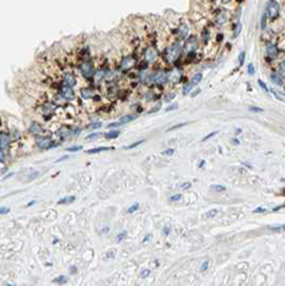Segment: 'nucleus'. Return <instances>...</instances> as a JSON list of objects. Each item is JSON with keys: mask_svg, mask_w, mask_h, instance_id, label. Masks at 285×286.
Here are the masks:
<instances>
[{"mask_svg": "<svg viewBox=\"0 0 285 286\" xmlns=\"http://www.w3.org/2000/svg\"><path fill=\"white\" fill-rule=\"evenodd\" d=\"M135 119H136V116H133V115H125V116L121 117V118L119 119V123L122 125H125V123L131 122V121L135 120Z\"/></svg>", "mask_w": 285, "mask_h": 286, "instance_id": "obj_13", "label": "nucleus"}, {"mask_svg": "<svg viewBox=\"0 0 285 286\" xmlns=\"http://www.w3.org/2000/svg\"><path fill=\"white\" fill-rule=\"evenodd\" d=\"M35 202H29L28 204V206H32V205H35Z\"/></svg>", "mask_w": 285, "mask_h": 286, "instance_id": "obj_60", "label": "nucleus"}, {"mask_svg": "<svg viewBox=\"0 0 285 286\" xmlns=\"http://www.w3.org/2000/svg\"><path fill=\"white\" fill-rule=\"evenodd\" d=\"M180 35H181V38H185L187 37V35L189 33V27L187 26L185 24H183V25H181V27H180Z\"/></svg>", "mask_w": 285, "mask_h": 286, "instance_id": "obj_22", "label": "nucleus"}, {"mask_svg": "<svg viewBox=\"0 0 285 286\" xmlns=\"http://www.w3.org/2000/svg\"><path fill=\"white\" fill-rule=\"evenodd\" d=\"M167 80V76L164 72H158L156 75L153 76V82L157 84H164Z\"/></svg>", "mask_w": 285, "mask_h": 286, "instance_id": "obj_9", "label": "nucleus"}, {"mask_svg": "<svg viewBox=\"0 0 285 286\" xmlns=\"http://www.w3.org/2000/svg\"><path fill=\"white\" fill-rule=\"evenodd\" d=\"M35 144L41 149H49L51 147V141L48 137L45 136H38L35 137Z\"/></svg>", "mask_w": 285, "mask_h": 286, "instance_id": "obj_3", "label": "nucleus"}, {"mask_svg": "<svg viewBox=\"0 0 285 286\" xmlns=\"http://www.w3.org/2000/svg\"><path fill=\"white\" fill-rule=\"evenodd\" d=\"M204 39H205V41H207L209 39V32L207 30H205V32H204Z\"/></svg>", "mask_w": 285, "mask_h": 286, "instance_id": "obj_54", "label": "nucleus"}, {"mask_svg": "<svg viewBox=\"0 0 285 286\" xmlns=\"http://www.w3.org/2000/svg\"><path fill=\"white\" fill-rule=\"evenodd\" d=\"M54 283H58V284H64V283L68 282V278L64 276H59L53 281Z\"/></svg>", "mask_w": 285, "mask_h": 286, "instance_id": "obj_24", "label": "nucleus"}, {"mask_svg": "<svg viewBox=\"0 0 285 286\" xmlns=\"http://www.w3.org/2000/svg\"><path fill=\"white\" fill-rule=\"evenodd\" d=\"M174 152H175V149H173V148H169V149H166L165 151H163L162 154H164V155H172V154H174Z\"/></svg>", "mask_w": 285, "mask_h": 286, "instance_id": "obj_40", "label": "nucleus"}, {"mask_svg": "<svg viewBox=\"0 0 285 286\" xmlns=\"http://www.w3.org/2000/svg\"><path fill=\"white\" fill-rule=\"evenodd\" d=\"M230 0H223V2H230Z\"/></svg>", "mask_w": 285, "mask_h": 286, "instance_id": "obj_62", "label": "nucleus"}, {"mask_svg": "<svg viewBox=\"0 0 285 286\" xmlns=\"http://www.w3.org/2000/svg\"><path fill=\"white\" fill-rule=\"evenodd\" d=\"M138 208H140V204H138V202H135V204H133L131 207H129L127 211H128V213H133V212H135Z\"/></svg>", "mask_w": 285, "mask_h": 286, "instance_id": "obj_27", "label": "nucleus"}, {"mask_svg": "<svg viewBox=\"0 0 285 286\" xmlns=\"http://www.w3.org/2000/svg\"><path fill=\"white\" fill-rule=\"evenodd\" d=\"M63 83L66 86L68 87H73L76 85V78L75 76L73 75L72 73H66V75H64V78H63Z\"/></svg>", "mask_w": 285, "mask_h": 286, "instance_id": "obj_6", "label": "nucleus"}, {"mask_svg": "<svg viewBox=\"0 0 285 286\" xmlns=\"http://www.w3.org/2000/svg\"><path fill=\"white\" fill-rule=\"evenodd\" d=\"M102 127V123L101 122H96V123H93V125H91L90 127V129H99V128H101Z\"/></svg>", "mask_w": 285, "mask_h": 286, "instance_id": "obj_45", "label": "nucleus"}, {"mask_svg": "<svg viewBox=\"0 0 285 286\" xmlns=\"http://www.w3.org/2000/svg\"><path fill=\"white\" fill-rule=\"evenodd\" d=\"M204 164H205V161H202V163H201V165H199V167H203Z\"/></svg>", "mask_w": 285, "mask_h": 286, "instance_id": "obj_61", "label": "nucleus"}, {"mask_svg": "<svg viewBox=\"0 0 285 286\" xmlns=\"http://www.w3.org/2000/svg\"><path fill=\"white\" fill-rule=\"evenodd\" d=\"M280 71H281V73L285 75V63H281V66H280Z\"/></svg>", "mask_w": 285, "mask_h": 286, "instance_id": "obj_53", "label": "nucleus"}, {"mask_svg": "<svg viewBox=\"0 0 285 286\" xmlns=\"http://www.w3.org/2000/svg\"><path fill=\"white\" fill-rule=\"evenodd\" d=\"M199 93H201V89H197V90H195L194 92H192V93H191V96H192V98H195V96H196L197 94H199Z\"/></svg>", "mask_w": 285, "mask_h": 286, "instance_id": "obj_51", "label": "nucleus"}, {"mask_svg": "<svg viewBox=\"0 0 285 286\" xmlns=\"http://www.w3.org/2000/svg\"><path fill=\"white\" fill-rule=\"evenodd\" d=\"M267 54H268L269 56H270L271 58H275L278 56V48L277 46H275V45L272 44H269L268 46H267Z\"/></svg>", "mask_w": 285, "mask_h": 286, "instance_id": "obj_12", "label": "nucleus"}, {"mask_svg": "<svg viewBox=\"0 0 285 286\" xmlns=\"http://www.w3.org/2000/svg\"><path fill=\"white\" fill-rule=\"evenodd\" d=\"M248 73L250 74V75H254V74H255V69H254V66H253V63H250L248 66Z\"/></svg>", "mask_w": 285, "mask_h": 286, "instance_id": "obj_35", "label": "nucleus"}, {"mask_svg": "<svg viewBox=\"0 0 285 286\" xmlns=\"http://www.w3.org/2000/svg\"><path fill=\"white\" fill-rule=\"evenodd\" d=\"M188 125V122H183V123H178V125H173V127L168 128V129H167V132H170V131H173V130H177V129H179V128H182V127H185V125Z\"/></svg>", "mask_w": 285, "mask_h": 286, "instance_id": "obj_28", "label": "nucleus"}, {"mask_svg": "<svg viewBox=\"0 0 285 286\" xmlns=\"http://www.w3.org/2000/svg\"><path fill=\"white\" fill-rule=\"evenodd\" d=\"M150 273H151V271H150L149 269H144V270H142V271H140V276L142 279H145V278H148V276H150Z\"/></svg>", "mask_w": 285, "mask_h": 286, "instance_id": "obj_31", "label": "nucleus"}, {"mask_svg": "<svg viewBox=\"0 0 285 286\" xmlns=\"http://www.w3.org/2000/svg\"><path fill=\"white\" fill-rule=\"evenodd\" d=\"M175 96H175L174 93H170V94H168V96H167V98L165 99V101H169V100H172V99H174Z\"/></svg>", "mask_w": 285, "mask_h": 286, "instance_id": "obj_55", "label": "nucleus"}, {"mask_svg": "<svg viewBox=\"0 0 285 286\" xmlns=\"http://www.w3.org/2000/svg\"><path fill=\"white\" fill-rule=\"evenodd\" d=\"M265 211H266V208H264V207H257V208H255L253 210V213H263Z\"/></svg>", "mask_w": 285, "mask_h": 286, "instance_id": "obj_38", "label": "nucleus"}, {"mask_svg": "<svg viewBox=\"0 0 285 286\" xmlns=\"http://www.w3.org/2000/svg\"><path fill=\"white\" fill-rule=\"evenodd\" d=\"M29 131L31 133H33V134H41V133L43 132V130H42V128L40 127L39 125L33 123V125H31V127L29 128Z\"/></svg>", "mask_w": 285, "mask_h": 286, "instance_id": "obj_16", "label": "nucleus"}, {"mask_svg": "<svg viewBox=\"0 0 285 286\" xmlns=\"http://www.w3.org/2000/svg\"><path fill=\"white\" fill-rule=\"evenodd\" d=\"M179 199H181V194H176L169 198L170 202H177V200H179Z\"/></svg>", "mask_w": 285, "mask_h": 286, "instance_id": "obj_44", "label": "nucleus"}, {"mask_svg": "<svg viewBox=\"0 0 285 286\" xmlns=\"http://www.w3.org/2000/svg\"><path fill=\"white\" fill-rule=\"evenodd\" d=\"M71 269H72V270H71V273H74V272L76 271V270H75V267H72Z\"/></svg>", "mask_w": 285, "mask_h": 286, "instance_id": "obj_59", "label": "nucleus"}, {"mask_svg": "<svg viewBox=\"0 0 285 286\" xmlns=\"http://www.w3.org/2000/svg\"><path fill=\"white\" fill-rule=\"evenodd\" d=\"M177 55H178V47H177L176 45H175V46L173 45V46H170L169 48L167 49V58L170 61L176 59Z\"/></svg>", "mask_w": 285, "mask_h": 286, "instance_id": "obj_10", "label": "nucleus"}, {"mask_svg": "<svg viewBox=\"0 0 285 286\" xmlns=\"http://www.w3.org/2000/svg\"><path fill=\"white\" fill-rule=\"evenodd\" d=\"M193 86H194V85H193L192 83H189L188 85H185V88H183V94H188V93H189L191 90H192Z\"/></svg>", "mask_w": 285, "mask_h": 286, "instance_id": "obj_32", "label": "nucleus"}, {"mask_svg": "<svg viewBox=\"0 0 285 286\" xmlns=\"http://www.w3.org/2000/svg\"><path fill=\"white\" fill-rule=\"evenodd\" d=\"M240 31H241V25H240L239 22H238V24L236 25V27H235V31H234V37H235V38L239 35Z\"/></svg>", "mask_w": 285, "mask_h": 286, "instance_id": "obj_34", "label": "nucleus"}, {"mask_svg": "<svg viewBox=\"0 0 285 286\" xmlns=\"http://www.w3.org/2000/svg\"><path fill=\"white\" fill-rule=\"evenodd\" d=\"M99 136V133H91V134H89L88 136L86 137V139H91V138H96V137Z\"/></svg>", "mask_w": 285, "mask_h": 286, "instance_id": "obj_49", "label": "nucleus"}, {"mask_svg": "<svg viewBox=\"0 0 285 286\" xmlns=\"http://www.w3.org/2000/svg\"><path fill=\"white\" fill-rule=\"evenodd\" d=\"M271 92H272L273 96H275V98L278 99V100L282 101V102H285V96H284V94L280 93V92H278V91H275V90H271Z\"/></svg>", "mask_w": 285, "mask_h": 286, "instance_id": "obj_26", "label": "nucleus"}, {"mask_svg": "<svg viewBox=\"0 0 285 286\" xmlns=\"http://www.w3.org/2000/svg\"><path fill=\"white\" fill-rule=\"evenodd\" d=\"M75 200V196H67L63 197L58 202V205H63V204H70Z\"/></svg>", "mask_w": 285, "mask_h": 286, "instance_id": "obj_19", "label": "nucleus"}, {"mask_svg": "<svg viewBox=\"0 0 285 286\" xmlns=\"http://www.w3.org/2000/svg\"><path fill=\"white\" fill-rule=\"evenodd\" d=\"M269 228H270L272 231H279V233H281V231H285V224L272 225V226H270Z\"/></svg>", "mask_w": 285, "mask_h": 286, "instance_id": "obj_21", "label": "nucleus"}, {"mask_svg": "<svg viewBox=\"0 0 285 286\" xmlns=\"http://www.w3.org/2000/svg\"><path fill=\"white\" fill-rule=\"evenodd\" d=\"M151 237H152V236L150 235V234H149V235H147V236H146L145 238H144L143 242H146V241H147V240H150V239H151Z\"/></svg>", "mask_w": 285, "mask_h": 286, "instance_id": "obj_56", "label": "nucleus"}, {"mask_svg": "<svg viewBox=\"0 0 285 286\" xmlns=\"http://www.w3.org/2000/svg\"><path fill=\"white\" fill-rule=\"evenodd\" d=\"M261 26H262V29H265V27H266V15H263Z\"/></svg>", "mask_w": 285, "mask_h": 286, "instance_id": "obj_47", "label": "nucleus"}, {"mask_svg": "<svg viewBox=\"0 0 285 286\" xmlns=\"http://www.w3.org/2000/svg\"><path fill=\"white\" fill-rule=\"evenodd\" d=\"M280 12V4L275 0H270L267 6V15L269 18L273 19L279 15Z\"/></svg>", "mask_w": 285, "mask_h": 286, "instance_id": "obj_1", "label": "nucleus"}, {"mask_svg": "<svg viewBox=\"0 0 285 286\" xmlns=\"http://www.w3.org/2000/svg\"><path fill=\"white\" fill-rule=\"evenodd\" d=\"M259 85L262 87V89L264 90V91H268V87L266 86V84H265V83L263 82L262 80H259Z\"/></svg>", "mask_w": 285, "mask_h": 286, "instance_id": "obj_43", "label": "nucleus"}, {"mask_svg": "<svg viewBox=\"0 0 285 286\" xmlns=\"http://www.w3.org/2000/svg\"><path fill=\"white\" fill-rule=\"evenodd\" d=\"M93 96V92L91 91L89 88H86V89H83L82 90V96L84 99H89L91 98V96Z\"/></svg>", "mask_w": 285, "mask_h": 286, "instance_id": "obj_23", "label": "nucleus"}, {"mask_svg": "<svg viewBox=\"0 0 285 286\" xmlns=\"http://www.w3.org/2000/svg\"><path fill=\"white\" fill-rule=\"evenodd\" d=\"M218 213H219V210H218V209H210V210H208L207 212L204 214V218H206V219H211V218H214Z\"/></svg>", "mask_w": 285, "mask_h": 286, "instance_id": "obj_18", "label": "nucleus"}, {"mask_svg": "<svg viewBox=\"0 0 285 286\" xmlns=\"http://www.w3.org/2000/svg\"><path fill=\"white\" fill-rule=\"evenodd\" d=\"M60 93H61L62 98L66 99V100H69V101L74 100V98H75L74 91L71 89V87H68V86L63 87V88L61 89V92H60Z\"/></svg>", "mask_w": 285, "mask_h": 286, "instance_id": "obj_4", "label": "nucleus"}, {"mask_svg": "<svg viewBox=\"0 0 285 286\" xmlns=\"http://www.w3.org/2000/svg\"><path fill=\"white\" fill-rule=\"evenodd\" d=\"M119 135H120V132L119 131H111V132L105 133L104 137L106 139H114V138H117Z\"/></svg>", "mask_w": 285, "mask_h": 286, "instance_id": "obj_17", "label": "nucleus"}, {"mask_svg": "<svg viewBox=\"0 0 285 286\" xmlns=\"http://www.w3.org/2000/svg\"><path fill=\"white\" fill-rule=\"evenodd\" d=\"M208 267H209V262H208V260H206V262H204V263H203V265H202L201 270L204 272V271H206V270L208 269Z\"/></svg>", "mask_w": 285, "mask_h": 286, "instance_id": "obj_39", "label": "nucleus"}, {"mask_svg": "<svg viewBox=\"0 0 285 286\" xmlns=\"http://www.w3.org/2000/svg\"><path fill=\"white\" fill-rule=\"evenodd\" d=\"M212 189H214V191H217V192L221 193V192H224V191L226 190V188L224 186H221V184H215V186H212Z\"/></svg>", "mask_w": 285, "mask_h": 286, "instance_id": "obj_29", "label": "nucleus"}, {"mask_svg": "<svg viewBox=\"0 0 285 286\" xmlns=\"http://www.w3.org/2000/svg\"><path fill=\"white\" fill-rule=\"evenodd\" d=\"M145 57L148 62H153V61H156L157 57H158V53H157V51L153 47H149V48L146 51Z\"/></svg>", "mask_w": 285, "mask_h": 286, "instance_id": "obj_5", "label": "nucleus"}, {"mask_svg": "<svg viewBox=\"0 0 285 286\" xmlns=\"http://www.w3.org/2000/svg\"><path fill=\"white\" fill-rule=\"evenodd\" d=\"M178 108V104L177 103H175V104H173V105H170L169 107H166V112H169V110H173V109H177Z\"/></svg>", "mask_w": 285, "mask_h": 286, "instance_id": "obj_46", "label": "nucleus"}, {"mask_svg": "<svg viewBox=\"0 0 285 286\" xmlns=\"http://www.w3.org/2000/svg\"><path fill=\"white\" fill-rule=\"evenodd\" d=\"M202 78H203V74H202V73L195 74V75L193 76V78H192V84L193 85H197L202 80Z\"/></svg>", "mask_w": 285, "mask_h": 286, "instance_id": "obj_25", "label": "nucleus"}, {"mask_svg": "<svg viewBox=\"0 0 285 286\" xmlns=\"http://www.w3.org/2000/svg\"><path fill=\"white\" fill-rule=\"evenodd\" d=\"M270 78H271V80L273 82V84L278 85V86H282V85H283V80H282L281 76H280L279 74L272 73L270 75Z\"/></svg>", "mask_w": 285, "mask_h": 286, "instance_id": "obj_14", "label": "nucleus"}, {"mask_svg": "<svg viewBox=\"0 0 285 286\" xmlns=\"http://www.w3.org/2000/svg\"><path fill=\"white\" fill-rule=\"evenodd\" d=\"M191 182H185V183H182L181 184V188L182 189H185V190H187V189H189V188H191Z\"/></svg>", "mask_w": 285, "mask_h": 286, "instance_id": "obj_48", "label": "nucleus"}, {"mask_svg": "<svg viewBox=\"0 0 285 286\" xmlns=\"http://www.w3.org/2000/svg\"><path fill=\"white\" fill-rule=\"evenodd\" d=\"M11 141L10 135L8 133H0V146L1 148H6L9 146Z\"/></svg>", "mask_w": 285, "mask_h": 286, "instance_id": "obj_8", "label": "nucleus"}, {"mask_svg": "<svg viewBox=\"0 0 285 286\" xmlns=\"http://www.w3.org/2000/svg\"><path fill=\"white\" fill-rule=\"evenodd\" d=\"M127 237V231H122V233H120L119 235L117 236V238H116V241L117 242H121L124 238Z\"/></svg>", "mask_w": 285, "mask_h": 286, "instance_id": "obj_33", "label": "nucleus"}, {"mask_svg": "<svg viewBox=\"0 0 285 286\" xmlns=\"http://www.w3.org/2000/svg\"><path fill=\"white\" fill-rule=\"evenodd\" d=\"M9 212H10V209L8 207H1L0 208V214H6Z\"/></svg>", "mask_w": 285, "mask_h": 286, "instance_id": "obj_42", "label": "nucleus"}, {"mask_svg": "<svg viewBox=\"0 0 285 286\" xmlns=\"http://www.w3.org/2000/svg\"><path fill=\"white\" fill-rule=\"evenodd\" d=\"M83 149V146H73V147H69V148H67V151H69V152H76V151H79V150H82Z\"/></svg>", "mask_w": 285, "mask_h": 286, "instance_id": "obj_30", "label": "nucleus"}, {"mask_svg": "<svg viewBox=\"0 0 285 286\" xmlns=\"http://www.w3.org/2000/svg\"><path fill=\"white\" fill-rule=\"evenodd\" d=\"M134 59L131 57V56H127V57H124L122 59V61H121V69L122 70H129L131 67H133L134 64Z\"/></svg>", "mask_w": 285, "mask_h": 286, "instance_id": "obj_7", "label": "nucleus"}, {"mask_svg": "<svg viewBox=\"0 0 285 286\" xmlns=\"http://www.w3.org/2000/svg\"><path fill=\"white\" fill-rule=\"evenodd\" d=\"M145 141V139H140V141H135V143H133V144H131V145H128V146H124L123 147V149H125V150H129V149H133V148H136V147H138L140 145H142V144Z\"/></svg>", "mask_w": 285, "mask_h": 286, "instance_id": "obj_20", "label": "nucleus"}, {"mask_svg": "<svg viewBox=\"0 0 285 286\" xmlns=\"http://www.w3.org/2000/svg\"><path fill=\"white\" fill-rule=\"evenodd\" d=\"M119 125H121L119 123V121H118V122H114V123H111V125H107V128H116V127H119Z\"/></svg>", "mask_w": 285, "mask_h": 286, "instance_id": "obj_50", "label": "nucleus"}, {"mask_svg": "<svg viewBox=\"0 0 285 286\" xmlns=\"http://www.w3.org/2000/svg\"><path fill=\"white\" fill-rule=\"evenodd\" d=\"M250 112H264V109L261 108V107H256V106H251L250 108H249Z\"/></svg>", "mask_w": 285, "mask_h": 286, "instance_id": "obj_36", "label": "nucleus"}, {"mask_svg": "<svg viewBox=\"0 0 285 286\" xmlns=\"http://www.w3.org/2000/svg\"><path fill=\"white\" fill-rule=\"evenodd\" d=\"M115 149L114 147H96L93 148V149H90L87 151L88 154H95V153H100V152H104V151H108V150H113Z\"/></svg>", "mask_w": 285, "mask_h": 286, "instance_id": "obj_11", "label": "nucleus"}, {"mask_svg": "<svg viewBox=\"0 0 285 286\" xmlns=\"http://www.w3.org/2000/svg\"><path fill=\"white\" fill-rule=\"evenodd\" d=\"M217 134H218V132H217V131L211 132V133H210V134L206 135V136L204 137V138H203V141H208V139H210V138H211V137H214V135H217Z\"/></svg>", "mask_w": 285, "mask_h": 286, "instance_id": "obj_37", "label": "nucleus"}, {"mask_svg": "<svg viewBox=\"0 0 285 286\" xmlns=\"http://www.w3.org/2000/svg\"><path fill=\"white\" fill-rule=\"evenodd\" d=\"M244 58H246V53H244V51H242V53H240V55H239V63L240 64H243Z\"/></svg>", "mask_w": 285, "mask_h": 286, "instance_id": "obj_41", "label": "nucleus"}, {"mask_svg": "<svg viewBox=\"0 0 285 286\" xmlns=\"http://www.w3.org/2000/svg\"><path fill=\"white\" fill-rule=\"evenodd\" d=\"M169 231H170V228L168 226H166V227H164V228H163L162 231H163V234H164V235H168V234H169Z\"/></svg>", "mask_w": 285, "mask_h": 286, "instance_id": "obj_52", "label": "nucleus"}, {"mask_svg": "<svg viewBox=\"0 0 285 286\" xmlns=\"http://www.w3.org/2000/svg\"><path fill=\"white\" fill-rule=\"evenodd\" d=\"M109 231V228H108V227H105V228L102 231V233H107V231Z\"/></svg>", "mask_w": 285, "mask_h": 286, "instance_id": "obj_58", "label": "nucleus"}, {"mask_svg": "<svg viewBox=\"0 0 285 286\" xmlns=\"http://www.w3.org/2000/svg\"><path fill=\"white\" fill-rule=\"evenodd\" d=\"M80 71H82L83 75L84 77L86 78H90L95 75L96 71H95V66H93L92 62L90 61H86L80 66Z\"/></svg>", "mask_w": 285, "mask_h": 286, "instance_id": "obj_2", "label": "nucleus"}, {"mask_svg": "<svg viewBox=\"0 0 285 286\" xmlns=\"http://www.w3.org/2000/svg\"><path fill=\"white\" fill-rule=\"evenodd\" d=\"M226 21H227V13H226L225 11H223V12H221L218 15L217 22H218V25H223V24H225Z\"/></svg>", "mask_w": 285, "mask_h": 286, "instance_id": "obj_15", "label": "nucleus"}, {"mask_svg": "<svg viewBox=\"0 0 285 286\" xmlns=\"http://www.w3.org/2000/svg\"><path fill=\"white\" fill-rule=\"evenodd\" d=\"M3 159H4V154H3V152H2L1 148H0V162L3 161Z\"/></svg>", "mask_w": 285, "mask_h": 286, "instance_id": "obj_57", "label": "nucleus"}]
</instances>
